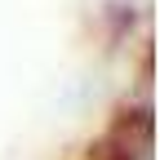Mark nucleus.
Instances as JSON below:
<instances>
[{
	"instance_id": "nucleus-1",
	"label": "nucleus",
	"mask_w": 160,
	"mask_h": 160,
	"mask_svg": "<svg viewBox=\"0 0 160 160\" xmlns=\"http://www.w3.org/2000/svg\"><path fill=\"white\" fill-rule=\"evenodd\" d=\"M102 22H107L111 40H129L133 36V22H138V5H133V0H107Z\"/></svg>"
}]
</instances>
